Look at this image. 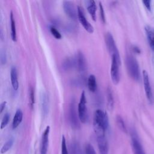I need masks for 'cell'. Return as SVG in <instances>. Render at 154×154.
Returning a JSON list of instances; mask_svg holds the SVG:
<instances>
[{
  "label": "cell",
  "mask_w": 154,
  "mask_h": 154,
  "mask_svg": "<svg viewBox=\"0 0 154 154\" xmlns=\"http://www.w3.org/2000/svg\"><path fill=\"white\" fill-rule=\"evenodd\" d=\"M109 126L108 116L106 111L97 109L94 113L93 127L97 137L105 135V131Z\"/></svg>",
  "instance_id": "cell-1"
},
{
  "label": "cell",
  "mask_w": 154,
  "mask_h": 154,
  "mask_svg": "<svg viewBox=\"0 0 154 154\" xmlns=\"http://www.w3.org/2000/svg\"><path fill=\"white\" fill-rule=\"evenodd\" d=\"M126 64L131 78L136 81H138L140 79V70L136 58L132 55H128L126 57Z\"/></svg>",
  "instance_id": "cell-2"
},
{
  "label": "cell",
  "mask_w": 154,
  "mask_h": 154,
  "mask_svg": "<svg viewBox=\"0 0 154 154\" xmlns=\"http://www.w3.org/2000/svg\"><path fill=\"white\" fill-rule=\"evenodd\" d=\"M86 97L84 91L81 94L79 102L78 105V114L81 122L85 123L88 120L87 109L86 106Z\"/></svg>",
  "instance_id": "cell-3"
},
{
  "label": "cell",
  "mask_w": 154,
  "mask_h": 154,
  "mask_svg": "<svg viewBox=\"0 0 154 154\" xmlns=\"http://www.w3.org/2000/svg\"><path fill=\"white\" fill-rule=\"evenodd\" d=\"M105 40L106 46L107 47L108 52L110 54L111 57H116L118 60H121L119 50L117 49L115 40L111 33L107 32L105 34Z\"/></svg>",
  "instance_id": "cell-4"
},
{
  "label": "cell",
  "mask_w": 154,
  "mask_h": 154,
  "mask_svg": "<svg viewBox=\"0 0 154 154\" xmlns=\"http://www.w3.org/2000/svg\"><path fill=\"white\" fill-rule=\"evenodd\" d=\"M121 64V60H118L116 57H111V65L110 74L112 81L114 84H117L120 81L119 66Z\"/></svg>",
  "instance_id": "cell-5"
},
{
  "label": "cell",
  "mask_w": 154,
  "mask_h": 154,
  "mask_svg": "<svg viewBox=\"0 0 154 154\" xmlns=\"http://www.w3.org/2000/svg\"><path fill=\"white\" fill-rule=\"evenodd\" d=\"M76 104L75 100H72L69 106V122L72 128L74 129H78L80 127L79 125V119L78 114L76 112Z\"/></svg>",
  "instance_id": "cell-6"
},
{
  "label": "cell",
  "mask_w": 154,
  "mask_h": 154,
  "mask_svg": "<svg viewBox=\"0 0 154 154\" xmlns=\"http://www.w3.org/2000/svg\"><path fill=\"white\" fill-rule=\"evenodd\" d=\"M77 12H78V19L81 23V24L82 25V26L88 32L93 33L94 31V28L85 17L83 9L81 6H78Z\"/></svg>",
  "instance_id": "cell-7"
},
{
  "label": "cell",
  "mask_w": 154,
  "mask_h": 154,
  "mask_svg": "<svg viewBox=\"0 0 154 154\" xmlns=\"http://www.w3.org/2000/svg\"><path fill=\"white\" fill-rule=\"evenodd\" d=\"M143 80L144 84V88L145 91V94L147 99L150 103H153V96L152 91V88L149 81V76L147 72L145 70H143Z\"/></svg>",
  "instance_id": "cell-8"
},
{
  "label": "cell",
  "mask_w": 154,
  "mask_h": 154,
  "mask_svg": "<svg viewBox=\"0 0 154 154\" xmlns=\"http://www.w3.org/2000/svg\"><path fill=\"white\" fill-rule=\"evenodd\" d=\"M131 146L133 154H146L135 132L131 134Z\"/></svg>",
  "instance_id": "cell-9"
},
{
  "label": "cell",
  "mask_w": 154,
  "mask_h": 154,
  "mask_svg": "<svg viewBox=\"0 0 154 154\" xmlns=\"http://www.w3.org/2000/svg\"><path fill=\"white\" fill-rule=\"evenodd\" d=\"M63 8L65 13L68 17L73 20H76L78 18V12L76 11L73 3L69 1L63 2Z\"/></svg>",
  "instance_id": "cell-10"
},
{
  "label": "cell",
  "mask_w": 154,
  "mask_h": 154,
  "mask_svg": "<svg viewBox=\"0 0 154 154\" xmlns=\"http://www.w3.org/2000/svg\"><path fill=\"white\" fill-rule=\"evenodd\" d=\"M50 132L49 126H47L42 136L40 154H47L49 145V135Z\"/></svg>",
  "instance_id": "cell-11"
},
{
  "label": "cell",
  "mask_w": 154,
  "mask_h": 154,
  "mask_svg": "<svg viewBox=\"0 0 154 154\" xmlns=\"http://www.w3.org/2000/svg\"><path fill=\"white\" fill-rule=\"evenodd\" d=\"M75 66H76L78 70L80 72H83L86 70V60L84 55L82 52L79 51L75 58Z\"/></svg>",
  "instance_id": "cell-12"
},
{
  "label": "cell",
  "mask_w": 154,
  "mask_h": 154,
  "mask_svg": "<svg viewBox=\"0 0 154 154\" xmlns=\"http://www.w3.org/2000/svg\"><path fill=\"white\" fill-rule=\"evenodd\" d=\"M97 143L99 154H108V144L105 135L97 137Z\"/></svg>",
  "instance_id": "cell-13"
},
{
  "label": "cell",
  "mask_w": 154,
  "mask_h": 154,
  "mask_svg": "<svg viewBox=\"0 0 154 154\" xmlns=\"http://www.w3.org/2000/svg\"><path fill=\"white\" fill-rule=\"evenodd\" d=\"M40 100L42 115L43 116H46L49 109V97L46 93L42 92L41 94Z\"/></svg>",
  "instance_id": "cell-14"
},
{
  "label": "cell",
  "mask_w": 154,
  "mask_h": 154,
  "mask_svg": "<svg viewBox=\"0 0 154 154\" xmlns=\"http://www.w3.org/2000/svg\"><path fill=\"white\" fill-rule=\"evenodd\" d=\"M86 8L90 14L91 18L94 21L96 20V2L93 0H87L84 1Z\"/></svg>",
  "instance_id": "cell-15"
},
{
  "label": "cell",
  "mask_w": 154,
  "mask_h": 154,
  "mask_svg": "<svg viewBox=\"0 0 154 154\" xmlns=\"http://www.w3.org/2000/svg\"><path fill=\"white\" fill-rule=\"evenodd\" d=\"M10 78L12 87L14 90H17L19 88V82L17 78V72L16 67L12 66L10 70Z\"/></svg>",
  "instance_id": "cell-16"
},
{
  "label": "cell",
  "mask_w": 154,
  "mask_h": 154,
  "mask_svg": "<svg viewBox=\"0 0 154 154\" xmlns=\"http://www.w3.org/2000/svg\"><path fill=\"white\" fill-rule=\"evenodd\" d=\"M23 119V112L20 109H17L15 112V114L13 119L12 128L16 129L20 124Z\"/></svg>",
  "instance_id": "cell-17"
},
{
  "label": "cell",
  "mask_w": 154,
  "mask_h": 154,
  "mask_svg": "<svg viewBox=\"0 0 154 154\" xmlns=\"http://www.w3.org/2000/svg\"><path fill=\"white\" fill-rule=\"evenodd\" d=\"M145 31L149 45L152 49H154V28L150 26H146Z\"/></svg>",
  "instance_id": "cell-18"
},
{
  "label": "cell",
  "mask_w": 154,
  "mask_h": 154,
  "mask_svg": "<svg viewBox=\"0 0 154 154\" xmlns=\"http://www.w3.org/2000/svg\"><path fill=\"white\" fill-rule=\"evenodd\" d=\"M10 25H11V37L13 41L16 42L17 40V35H16V27L14 17L12 11L10 12Z\"/></svg>",
  "instance_id": "cell-19"
},
{
  "label": "cell",
  "mask_w": 154,
  "mask_h": 154,
  "mask_svg": "<svg viewBox=\"0 0 154 154\" xmlns=\"http://www.w3.org/2000/svg\"><path fill=\"white\" fill-rule=\"evenodd\" d=\"M87 85L89 90L91 92H94L97 89L96 79L94 75H90L88 78Z\"/></svg>",
  "instance_id": "cell-20"
},
{
  "label": "cell",
  "mask_w": 154,
  "mask_h": 154,
  "mask_svg": "<svg viewBox=\"0 0 154 154\" xmlns=\"http://www.w3.org/2000/svg\"><path fill=\"white\" fill-rule=\"evenodd\" d=\"M75 66V60L70 57L66 58L63 62L62 66L64 70H69Z\"/></svg>",
  "instance_id": "cell-21"
},
{
  "label": "cell",
  "mask_w": 154,
  "mask_h": 154,
  "mask_svg": "<svg viewBox=\"0 0 154 154\" xmlns=\"http://www.w3.org/2000/svg\"><path fill=\"white\" fill-rule=\"evenodd\" d=\"M106 97H107V105L109 109L112 110L114 107V97L111 88L108 87L106 90Z\"/></svg>",
  "instance_id": "cell-22"
},
{
  "label": "cell",
  "mask_w": 154,
  "mask_h": 154,
  "mask_svg": "<svg viewBox=\"0 0 154 154\" xmlns=\"http://www.w3.org/2000/svg\"><path fill=\"white\" fill-rule=\"evenodd\" d=\"M116 123L119 128L125 133H127V129L123 118L120 116L116 117Z\"/></svg>",
  "instance_id": "cell-23"
},
{
  "label": "cell",
  "mask_w": 154,
  "mask_h": 154,
  "mask_svg": "<svg viewBox=\"0 0 154 154\" xmlns=\"http://www.w3.org/2000/svg\"><path fill=\"white\" fill-rule=\"evenodd\" d=\"M13 144V139H12V138L9 139L2 146V147L1 149V153L2 154L6 153L9 149H10V148L12 147Z\"/></svg>",
  "instance_id": "cell-24"
},
{
  "label": "cell",
  "mask_w": 154,
  "mask_h": 154,
  "mask_svg": "<svg viewBox=\"0 0 154 154\" xmlns=\"http://www.w3.org/2000/svg\"><path fill=\"white\" fill-rule=\"evenodd\" d=\"M70 154H81V149L79 145L76 142L72 143L70 147Z\"/></svg>",
  "instance_id": "cell-25"
},
{
  "label": "cell",
  "mask_w": 154,
  "mask_h": 154,
  "mask_svg": "<svg viewBox=\"0 0 154 154\" xmlns=\"http://www.w3.org/2000/svg\"><path fill=\"white\" fill-rule=\"evenodd\" d=\"M29 105L31 108H33L35 103V93L34 90L32 87H30L29 89Z\"/></svg>",
  "instance_id": "cell-26"
},
{
  "label": "cell",
  "mask_w": 154,
  "mask_h": 154,
  "mask_svg": "<svg viewBox=\"0 0 154 154\" xmlns=\"http://www.w3.org/2000/svg\"><path fill=\"white\" fill-rule=\"evenodd\" d=\"M10 114L8 112L5 113L4 115V116L2 119V120H1V129H4L7 125V124L8 123L9 120H10Z\"/></svg>",
  "instance_id": "cell-27"
},
{
  "label": "cell",
  "mask_w": 154,
  "mask_h": 154,
  "mask_svg": "<svg viewBox=\"0 0 154 154\" xmlns=\"http://www.w3.org/2000/svg\"><path fill=\"white\" fill-rule=\"evenodd\" d=\"M61 154H69V152L67 149L66 138L64 135L62 136L61 139Z\"/></svg>",
  "instance_id": "cell-28"
},
{
  "label": "cell",
  "mask_w": 154,
  "mask_h": 154,
  "mask_svg": "<svg viewBox=\"0 0 154 154\" xmlns=\"http://www.w3.org/2000/svg\"><path fill=\"white\" fill-rule=\"evenodd\" d=\"M50 31L51 33L52 34V35L57 39H61L62 36L61 33L54 26H51L50 27Z\"/></svg>",
  "instance_id": "cell-29"
},
{
  "label": "cell",
  "mask_w": 154,
  "mask_h": 154,
  "mask_svg": "<svg viewBox=\"0 0 154 154\" xmlns=\"http://www.w3.org/2000/svg\"><path fill=\"white\" fill-rule=\"evenodd\" d=\"M85 154H96L94 149L90 144H86L85 147Z\"/></svg>",
  "instance_id": "cell-30"
},
{
  "label": "cell",
  "mask_w": 154,
  "mask_h": 154,
  "mask_svg": "<svg viewBox=\"0 0 154 154\" xmlns=\"http://www.w3.org/2000/svg\"><path fill=\"white\" fill-rule=\"evenodd\" d=\"M99 11H100V18L102 21L105 23V13H104V10H103V7L102 5V4L101 2H99Z\"/></svg>",
  "instance_id": "cell-31"
},
{
  "label": "cell",
  "mask_w": 154,
  "mask_h": 154,
  "mask_svg": "<svg viewBox=\"0 0 154 154\" xmlns=\"http://www.w3.org/2000/svg\"><path fill=\"white\" fill-rule=\"evenodd\" d=\"M0 60L1 63L2 64H4L7 62V56L5 53V52H1V55H0Z\"/></svg>",
  "instance_id": "cell-32"
},
{
  "label": "cell",
  "mask_w": 154,
  "mask_h": 154,
  "mask_svg": "<svg viewBox=\"0 0 154 154\" xmlns=\"http://www.w3.org/2000/svg\"><path fill=\"white\" fill-rule=\"evenodd\" d=\"M143 3L144 4V6L146 7V8L149 11H150V10H151V5H150L151 1H149V0L143 1Z\"/></svg>",
  "instance_id": "cell-33"
},
{
  "label": "cell",
  "mask_w": 154,
  "mask_h": 154,
  "mask_svg": "<svg viewBox=\"0 0 154 154\" xmlns=\"http://www.w3.org/2000/svg\"><path fill=\"white\" fill-rule=\"evenodd\" d=\"M132 49L133 52L136 53V54H140V52H141V51H140V48L137 46H132Z\"/></svg>",
  "instance_id": "cell-34"
},
{
  "label": "cell",
  "mask_w": 154,
  "mask_h": 154,
  "mask_svg": "<svg viewBox=\"0 0 154 154\" xmlns=\"http://www.w3.org/2000/svg\"><path fill=\"white\" fill-rule=\"evenodd\" d=\"M6 104H7V102L6 101H4L3 102H2L1 103V105H0V112L2 113L4 111V109H5V106H6Z\"/></svg>",
  "instance_id": "cell-35"
}]
</instances>
